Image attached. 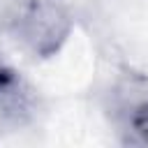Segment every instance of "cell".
Listing matches in <instances>:
<instances>
[{
  "label": "cell",
  "instance_id": "1",
  "mask_svg": "<svg viewBox=\"0 0 148 148\" xmlns=\"http://www.w3.org/2000/svg\"><path fill=\"white\" fill-rule=\"evenodd\" d=\"M7 32L35 58H53L72 35L74 18L58 0H16L5 14Z\"/></svg>",
  "mask_w": 148,
  "mask_h": 148
},
{
  "label": "cell",
  "instance_id": "2",
  "mask_svg": "<svg viewBox=\"0 0 148 148\" xmlns=\"http://www.w3.org/2000/svg\"><path fill=\"white\" fill-rule=\"evenodd\" d=\"M106 111L125 146H148V74L120 69L106 92Z\"/></svg>",
  "mask_w": 148,
  "mask_h": 148
},
{
  "label": "cell",
  "instance_id": "3",
  "mask_svg": "<svg viewBox=\"0 0 148 148\" xmlns=\"http://www.w3.org/2000/svg\"><path fill=\"white\" fill-rule=\"evenodd\" d=\"M39 113V95L37 90L16 72L9 81L0 86V120L12 127H23L32 123Z\"/></svg>",
  "mask_w": 148,
  "mask_h": 148
},
{
  "label": "cell",
  "instance_id": "4",
  "mask_svg": "<svg viewBox=\"0 0 148 148\" xmlns=\"http://www.w3.org/2000/svg\"><path fill=\"white\" fill-rule=\"evenodd\" d=\"M16 72H18V69H14V67H12V65H9V62L2 58V53H0V86H2L5 81H9V79H12Z\"/></svg>",
  "mask_w": 148,
  "mask_h": 148
}]
</instances>
